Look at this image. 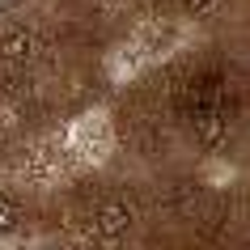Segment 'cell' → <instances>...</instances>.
<instances>
[{
  "instance_id": "cell-1",
  "label": "cell",
  "mask_w": 250,
  "mask_h": 250,
  "mask_svg": "<svg viewBox=\"0 0 250 250\" xmlns=\"http://www.w3.org/2000/svg\"><path fill=\"white\" fill-rule=\"evenodd\" d=\"M127 225H132V212L123 208L119 199H106L102 208H98V229H102L106 237H119V233H127Z\"/></svg>"
},
{
  "instance_id": "cell-2",
  "label": "cell",
  "mask_w": 250,
  "mask_h": 250,
  "mask_svg": "<svg viewBox=\"0 0 250 250\" xmlns=\"http://www.w3.org/2000/svg\"><path fill=\"white\" fill-rule=\"evenodd\" d=\"M0 51H4V60H21V55L30 51V30L26 26H13L4 39H0Z\"/></svg>"
},
{
  "instance_id": "cell-3",
  "label": "cell",
  "mask_w": 250,
  "mask_h": 250,
  "mask_svg": "<svg viewBox=\"0 0 250 250\" xmlns=\"http://www.w3.org/2000/svg\"><path fill=\"white\" fill-rule=\"evenodd\" d=\"M17 225H21V204L9 195H0V233H13Z\"/></svg>"
},
{
  "instance_id": "cell-4",
  "label": "cell",
  "mask_w": 250,
  "mask_h": 250,
  "mask_svg": "<svg viewBox=\"0 0 250 250\" xmlns=\"http://www.w3.org/2000/svg\"><path fill=\"white\" fill-rule=\"evenodd\" d=\"M178 4H183L187 13H204V9H208V4H216V0H178Z\"/></svg>"
}]
</instances>
